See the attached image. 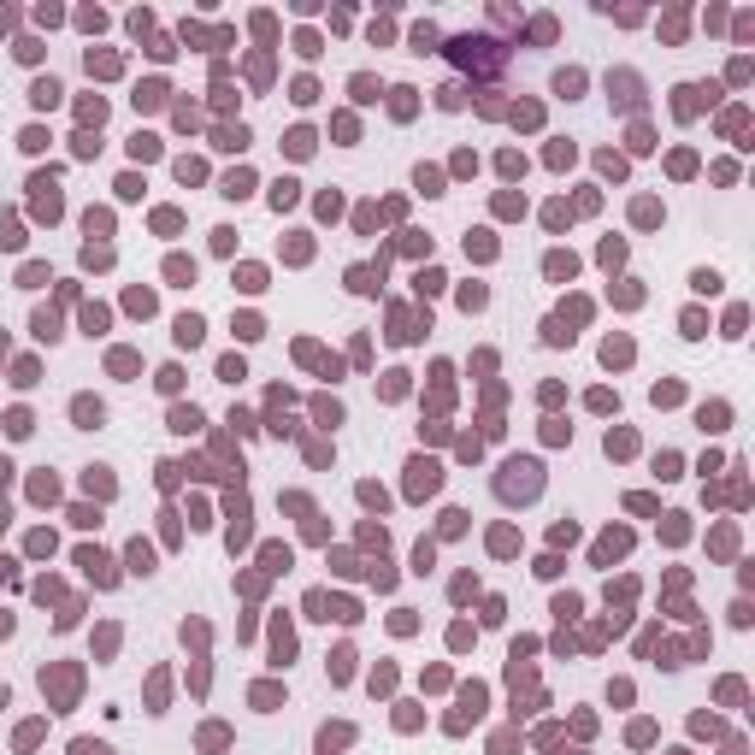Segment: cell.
I'll list each match as a JSON object with an SVG mask.
<instances>
[{
    "label": "cell",
    "instance_id": "1",
    "mask_svg": "<svg viewBox=\"0 0 755 755\" xmlns=\"http://www.w3.org/2000/svg\"><path fill=\"white\" fill-rule=\"evenodd\" d=\"M35 101H42V106H54V101H59V83H54V77H47V83H35Z\"/></svg>",
    "mask_w": 755,
    "mask_h": 755
},
{
    "label": "cell",
    "instance_id": "2",
    "mask_svg": "<svg viewBox=\"0 0 755 755\" xmlns=\"http://www.w3.org/2000/svg\"><path fill=\"white\" fill-rule=\"evenodd\" d=\"M177 337L183 342H201V319H177Z\"/></svg>",
    "mask_w": 755,
    "mask_h": 755
},
{
    "label": "cell",
    "instance_id": "3",
    "mask_svg": "<svg viewBox=\"0 0 755 755\" xmlns=\"http://www.w3.org/2000/svg\"><path fill=\"white\" fill-rule=\"evenodd\" d=\"M77 419L83 425H101V402H77Z\"/></svg>",
    "mask_w": 755,
    "mask_h": 755
}]
</instances>
